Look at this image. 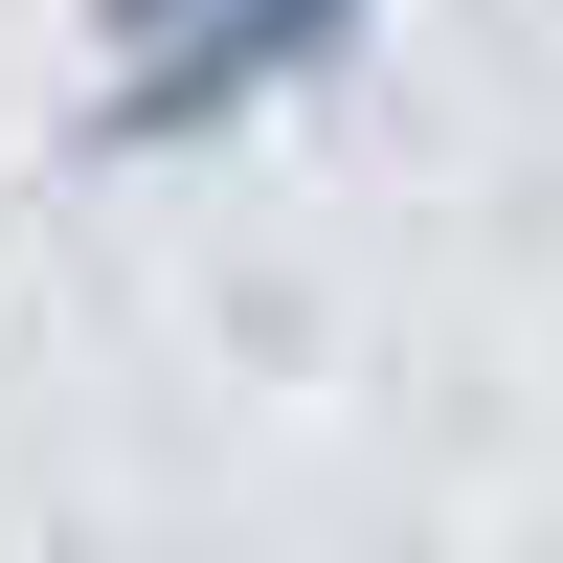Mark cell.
Wrapping results in <instances>:
<instances>
[{"label":"cell","mask_w":563,"mask_h":563,"mask_svg":"<svg viewBox=\"0 0 563 563\" xmlns=\"http://www.w3.org/2000/svg\"><path fill=\"white\" fill-rule=\"evenodd\" d=\"M384 0H90V158H203L271 90H316Z\"/></svg>","instance_id":"cell-1"}]
</instances>
